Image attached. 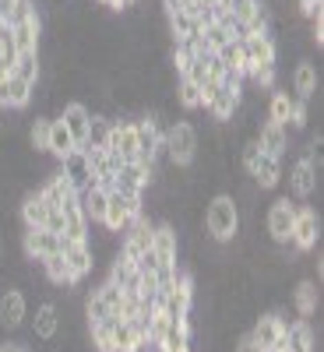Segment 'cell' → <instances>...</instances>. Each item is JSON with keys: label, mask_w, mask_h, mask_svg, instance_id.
Returning a JSON list of instances; mask_svg holds the SVG:
<instances>
[{"label": "cell", "mask_w": 324, "mask_h": 352, "mask_svg": "<svg viewBox=\"0 0 324 352\" xmlns=\"http://www.w3.org/2000/svg\"><path fill=\"white\" fill-rule=\"evenodd\" d=\"M250 176H254V184H257L261 190H272V187L279 184V176H282V159L261 155V162H257V169H254Z\"/></svg>", "instance_id": "4dcf8cb0"}, {"label": "cell", "mask_w": 324, "mask_h": 352, "mask_svg": "<svg viewBox=\"0 0 324 352\" xmlns=\"http://www.w3.org/2000/svg\"><path fill=\"white\" fill-rule=\"evenodd\" d=\"M292 300H296V310H300V317H310V314L317 310V300H321L317 282H314V278H303L296 289H292Z\"/></svg>", "instance_id": "d6a6232c"}, {"label": "cell", "mask_w": 324, "mask_h": 352, "mask_svg": "<svg viewBox=\"0 0 324 352\" xmlns=\"http://www.w3.org/2000/svg\"><path fill=\"white\" fill-rule=\"evenodd\" d=\"M61 173L71 180V187L81 194V190H88V187H99L96 184V176L88 173V162H85V152L78 148V152H71L67 159H61Z\"/></svg>", "instance_id": "2e32d148"}, {"label": "cell", "mask_w": 324, "mask_h": 352, "mask_svg": "<svg viewBox=\"0 0 324 352\" xmlns=\"http://www.w3.org/2000/svg\"><path fill=\"white\" fill-rule=\"evenodd\" d=\"M159 345L162 352H191V320H169Z\"/></svg>", "instance_id": "ffe728a7"}, {"label": "cell", "mask_w": 324, "mask_h": 352, "mask_svg": "<svg viewBox=\"0 0 324 352\" xmlns=\"http://www.w3.org/2000/svg\"><path fill=\"white\" fill-rule=\"evenodd\" d=\"M71 152H78V144H74V138L67 134V127L61 124V120H53L50 124V155L61 162V159H67Z\"/></svg>", "instance_id": "f1b7e54d"}, {"label": "cell", "mask_w": 324, "mask_h": 352, "mask_svg": "<svg viewBox=\"0 0 324 352\" xmlns=\"http://www.w3.org/2000/svg\"><path fill=\"white\" fill-rule=\"evenodd\" d=\"M127 4H131V8H134V4H141V0H127Z\"/></svg>", "instance_id": "b9f144b4"}, {"label": "cell", "mask_w": 324, "mask_h": 352, "mask_svg": "<svg viewBox=\"0 0 324 352\" xmlns=\"http://www.w3.org/2000/svg\"><path fill=\"white\" fill-rule=\"evenodd\" d=\"M285 352H314L317 349V338H314V328L307 324V317H300L296 324H285V342H282Z\"/></svg>", "instance_id": "ac0fdd59"}, {"label": "cell", "mask_w": 324, "mask_h": 352, "mask_svg": "<svg viewBox=\"0 0 324 352\" xmlns=\"http://www.w3.org/2000/svg\"><path fill=\"white\" fill-rule=\"evenodd\" d=\"M43 60H39V53H18V60L11 64V74L14 78H21V81H28V85H39V78H43V67H39Z\"/></svg>", "instance_id": "f546056e"}, {"label": "cell", "mask_w": 324, "mask_h": 352, "mask_svg": "<svg viewBox=\"0 0 324 352\" xmlns=\"http://www.w3.org/2000/svg\"><path fill=\"white\" fill-rule=\"evenodd\" d=\"M169 39H173V46H176V43H194V39H201V21L191 18L187 11L169 14Z\"/></svg>", "instance_id": "7402d4cb"}, {"label": "cell", "mask_w": 324, "mask_h": 352, "mask_svg": "<svg viewBox=\"0 0 324 352\" xmlns=\"http://www.w3.org/2000/svg\"><path fill=\"white\" fill-rule=\"evenodd\" d=\"M0 261H4V240H0Z\"/></svg>", "instance_id": "60d3db41"}, {"label": "cell", "mask_w": 324, "mask_h": 352, "mask_svg": "<svg viewBox=\"0 0 324 352\" xmlns=\"http://www.w3.org/2000/svg\"><path fill=\"white\" fill-rule=\"evenodd\" d=\"M244 53H247V74L254 67H275L279 60V46H275V36H272V28H261V32H247L240 39Z\"/></svg>", "instance_id": "277c9868"}, {"label": "cell", "mask_w": 324, "mask_h": 352, "mask_svg": "<svg viewBox=\"0 0 324 352\" xmlns=\"http://www.w3.org/2000/svg\"><path fill=\"white\" fill-rule=\"evenodd\" d=\"M176 102L184 109H197L201 106V85H194L191 78H180L176 81Z\"/></svg>", "instance_id": "e575fe53"}, {"label": "cell", "mask_w": 324, "mask_h": 352, "mask_svg": "<svg viewBox=\"0 0 324 352\" xmlns=\"http://www.w3.org/2000/svg\"><path fill=\"white\" fill-rule=\"evenodd\" d=\"M116 320H120V317H102V320L85 324L88 328V342H92L96 352H113V328H116Z\"/></svg>", "instance_id": "83f0119b"}, {"label": "cell", "mask_w": 324, "mask_h": 352, "mask_svg": "<svg viewBox=\"0 0 324 352\" xmlns=\"http://www.w3.org/2000/svg\"><path fill=\"white\" fill-rule=\"evenodd\" d=\"M317 240H321V219H317V212L314 208H296L289 243L296 247V254H307V250L317 247Z\"/></svg>", "instance_id": "8992f818"}, {"label": "cell", "mask_w": 324, "mask_h": 352, "mask_svg": "<svg viewBox=\"0 0 324 352\" xmlns=\"http://www.w3.org/2000/svg\"><path fill=\"white\" fill-rule=\"evenodd\" d=\"M61 240H64V236H61ZM61 254H64V261H67V268H71L74 282H81L85 275H92L96 254H92V243H88V240H64Z\"/></svg>", "instance_id": "30bf717a"}, {"label": "cell", "mask_w": 324, "mask_h": 352, "mask_svg": "<svg viewBox=\"0 0 324 352\" xmlns=\"http://www.w3.org/2000/svg\"><path fill=\"white\" fill-rule=\"evenodd\" d=\"M275 352H285V349H275Z\"/></svg>", "instance_id": "7bdbcfd3"}, {"label": "cell", "mask_w": 324, "mask_h": 352, "mask_svg": "<svg viewBox=\"0 0 324 352\" xmlns=\"http://www.w3.org/2000/svg\"><path fill=\"white\" fill-rule=\"evenodd\" d=\"M106 197H109V194H106L102 187H88V190L78 194V204H81V212H85L88 226H92V222L102 226V219H106Z\"/></svg>", "instance_id": "cb8c5ba5"}, {"label": "cell", "mask_w": 324, "mask_h": 352, "mask_svg": "<svg viewBox=\"0 0 324 352\" xmlns=\"http://www.w3.org/2000/svg\"><path fill=\"white\" fill-rule=\"evenodd\" d=\"M204 229L215 243H229L240 232V201L237 194H215L204 208Z\"/></svg>", "instance_id": "6da1fadb"}, {"label": "cell", "mask_w": 324, "mask_h": 352, "mask_svg": "<svg viewBox=\"0 0 324 352\" xmlns=\"http://www.w3.org/2000/svg\"><path fill=\"white\" fill-rule=\"evenodd\" d=\"M233 352H261V349L254 345L250 335H240V338H237V349H233Z\"/></svg>", "instance_id": "f35d334b"}, {"label": "cell", "mask_w": 324, "mask_h": 352, "mask_svg": "<svg viewBox=\"0 0 324 352\" xmlns=\"http://www.w3.org/2000/svg\"><path fill=\"white\" fill-rule=\"evenodd\" d=\"M50 124L53 120H46V116H36V124L28 127V144H32L39 155H50Z\"/></svg>", "instance_id": "836d02e7"}, {"label": "cell", "mask_w": 324, "mask_h": 352, "mask_svg": "<svg viewBox=\"0 0 324 352\" xmlns=\"http://www.w3.org/2000/svg\"><path fill=\"white\" fill-rule=\"evenodd\" d=\"M144 342H149V338H144L131 320H116V328H113V352H138Z\"/></svg>", "instance_id": "4316f807"}, {"label": "cell", "mask_w": 324, "mask_h": 352, "mask_svg": "<svg viewBox=\"0 0 324 352\" xmlns=\"http://www.w3.org/2000/svg\"><path fill=\"white\" fill-rule=\"evenodd\" d=\"M61 247H64V240L56 236V232H50V229H25L21 232V250H25V261H46V257H53V254H61Z\"/></svg>", "instance_id": "5b68a950"}, {"label": "cell", "mask_w": 324, "mask_h": 352, "mask_svg": "<svg viewBox=\"0 0 324 352\" xmlns=\"http://www.w3.org/2000/svg\"><path fill=\"white\" fill-rule=\"evenodd\" d=\"M43 229L56 232V236H64V212H61V208H50V215H46V226H43Z\"/></svg>", "instance_id": "8d00e7d4"}, {"label": "cell", "mask_w": 324, "mask_h": 352, "mask_svg": "<svg viewBox=\"0 0 324 352\" xmlns=\"http://www.w3.org/2000/svg\"><path fill=\"white\" fill-rule=\"evenodd\" d=\"M11 36H14V50H18V53H39V43H43V18L32 14V18L11 25Z\"/></svg>", "instance_id": "4fadbf2b"}, {"label": "cell", "mask_w": 324, "mask_h": 352, "mask_svg": "<svg viewBox=\"0 0 324 352\" xmlns=\"http://www.w3.org/2000/svg\"><path fill=\"white\" fill-rule=\"evenodd\" d=\"M215 60H219L226 71L247 78V53H244V46H240L237 39H229L226 46H219V50H215Z\"/></svg>", "instance_id": "484cf974"}, {"label": "cell", "mask_w": 324, "mask_h": 352, "mask_svg": "<svg viewBox=\"0 0 324 352\" xmlns=\"http://www.w3.org/2000/svg\"><path fill=\"white\" fill-rule=\"evenodd\" d=\"M250 338H254V345H257L261 352L282 349V342H285V320H282L279 314H261V317L254 320V328H250Z\"/></svg>", "instance_id": "52a82bcc"}, {"label": "cell", "mask_w": 324, "mask_h": 352, "mask_svg": "<svg viewBox=\"0 0 324 352\" xmlns=\"http://www.w3.org/2000/svg\"><path fill=\"white\" fill-rule=\"evenodd\" d=\"M88 120H92V109L81 106V102H67V106L61 109V124L67 127V134L74 138L78 148H81L85 138H88Z\"/></svg>", "instance_id": "5bb4252c"}, {"label": "cell", "mask_w": 324, "mask_h": 352, "mask_svg": "<svg viewBox=\"0 0 324 352\" xmlns=\"http://www.w3.org/2000/svg\"><path fill=\"white\" fill-rule=\"evenodd\" d=\"M56 331H61V307L56 303H39L36 317H32V335L43 342H53Z\"/></svg>", "instance_id": "e0dca14e"}, {"label": "cell", "mask_w": 324, "mask_h": 352, "mask_svg": "<svg viewBox=\"0 0 324 352\" xmlns=\"http://www.w3.org/2000/svg\"><path fill=\"white\" fill-rule=\"evenodd\" d=\"M289 184H292V194H296L300 201H307V197L317 190V166H314L310 159H300L296 166H292Z\"/></svg>", "instance_id": "d6986e66"}, {"label": "cell", "mask_w": 324, "mask_h": 352, "mask_svg": "<svg viewBox=\"0 0 324 352\" xmlns=\"http://www.w3.org/2000/svg\"><path fill=\"white\" fill-rule=\"evenodd\" d=\"M296 208L300 204H292L289 197H279L272 208H268V236H272V243H279V247H285L289 243V236H292V219H296Z\"/></svg>", "instance_id": "ba28073f"}, {"label": "cell", "mask_w": 324, "mask_h": 352, "mask_svg": "<svg viewBox=\"0 0 324 352\" xmlns=\"http://www.w3.org/2000/svg\"><path fill=\"white\" fill-rule=\"evenodd\" d=\"M18 4H21V0H0V21L11 25L14 14H18Z\"/></svg>", "instance_id": "74e56055"}, {"label": "cell", "mask_w": 324, "mask_h": 352, "mask_svg": "<svg viewBox=\"0 0 324 352\" xmlns=\"http://www.w3.org/2000/svg\"><path fill=\"white\" fill-rule=\"evenodd\" d=\"M109 131H113V120L102 113H92V120H88V138L81 148H106V141H109Z\"/></svg>", "instance_id": "1f68e13d"}, {"label": "cell", "mask_w": 324, "mask_h": 352, "mask_svg": "<svg viewBox=\"0 0 324 352\" xmlns=\"http://www.w3.org/2000/svg\"><path fill=\"white\" fill-rule=\"evenodd\" d=\"M106 152L120 155L124 162H134L138 159V127H134V120H113Z\"/></svg>", "instance_id": "9c48e42d"}, {"label": "cell", "mask_w": 324, "mask_h": 352, "mask_svg": "<svg viewBox=\"0 0 324 352\" xmlns=\"http://www.w3.org/2000/svg\"><path fill=\"white\" fill-rule=\"evenodd\" d=\"M32 92H36V88L28 81L8 74L4 81H0V106H4V109H25L28 102H32Z\"/></svg>", "instance_id": "9a60e30c"}, {"label": "cell", "mask_w": 324, "mask_h": 352, "mask_svg": "<svg viewBox=\"0 0 324 352\" xmlns=\"http://www.w3.org/2000/svg\"><path fill=\"white\" fill-rule=\"evenodd\" d=\"M144 212V197L141 194H120V190H109L106 197V219H102V229L113 232V236H124L131 229V222Z\"/></svg>", "instance_id": "7a4b0ae2"}, {"label": "cell", "mask_w": 324, "mask_h": 352, "mask_svg": "<svg viewBox=\"0 0 324 352\" xmlns=\"http://www.w3.org/2000/svg\"><path fill=\"white\" fill-rule=\"evenodd\" d=\"M0 352H28L25 345H14V342H8V345H0Z\"/></svg>", "instance_id": "ab89813d"}, {"label": "cell", "mask_w": 324, "mask_h": 352, "mask_svg": "<svg viewBox=\"0 0 324 352\" xmlns=\"http://www.w3.org/2000/svg\"><path fill=\"white\" fill-rule=\"evenodd\" d=\"M162 155L180 169L191 166L194 155H197V131L191 124H169L166 134H162Z\"/></svg>", "instance_id": "3957f363"}, {"label": "cell", "mask_w": 324, "mask_h": 352, "mask_svg": "<svg viewBox=\"0 0 324 352\" xmlns=\"http://www.w3.org/2000/svg\"><path fill=\"white\" fill-rule=\"evenodd\" d=\"M261 144H257V138H250V141H244V148H240V159H244V169L247 173H254L257 169V162H261Z\"/></svg>", "instance_id": "d590c367"}, {"label": "cell", "mask_w": 324, "mask_h": 352, "mask_svg": "<svg viewBox=\"0 0 324 352\" xmlns=\"http://www.w3.org/2000/svg\"><path fill=\"white\" fill-rule=\"evenodd\" d=\"M39 268H43V275H46V282H50V285H61V289L78 285V282H74V275H71V268H67V261H64V254H53V257L39 261Z\"/></svg>", "instance_id": "d4e9b609"}, {"label": "cell", "mask_w": 324, "mask_h": 352, "mask_svg": "<svg viewBox=\"0 0 324 352\" xmlns=\"http://www.w3.org/2000/svg\"><path fill=\"white\" fill-rule=\"evenodd\" d=\"M46 215H50V204L43 201L39 190L21 197V222H25V229H43L46 226Z\"/></svg>", "instance_id": "603a6c76"}, {"label": "cell", "mask_w": 324, "mask_h": 352, "mask_svg": "<svg viewBox=\"0 0 324 352\" xmlns=\"http://www.w3.org/2000/svg\"><path fill=\"white\" fill-rule=\"evenodd\" d=\"M254 138H257V144H261V152L272 155V159H282V155L289 152V127H282V124H275V120H264Z\"/></svg>", "instance_id": "7c38bea8"}, {"label": "cell", "mask_w": 324, "mask_h": 352, "mask_svg": "<svg viewBox=\"0 0 324 352\" xmlns=\"http://www.w3.org/2000/svg\"><path fill=\"white\" fill-rule=\"evenodd\" d=\"M25 314H28V303H25L21 289H4L0 292V328L18 331L25 324Z\"/></svg>", "instance_id": "8fae6325"}, {"label": "cell", "mask_w": 324, "mask_h": 352, "mask_svg": "<svg viewBox=\"0 0 324 352\" xmlns=\"http://www.w3.org/2000/svg\"><path fill=\"white\" fill-rule=\"evenodd\" d=\"M314 92H317V67L310 60H300L296 71H292V96L300 102H310Z\"/></svg>", "instance_id": "44dd1931"}]
</instances>
